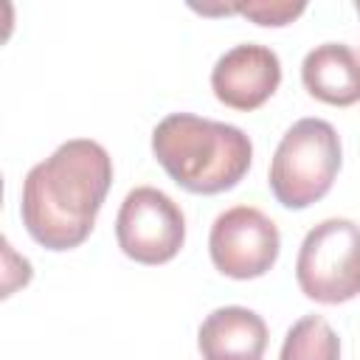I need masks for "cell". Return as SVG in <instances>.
Instances as JSON below:
<instances>
[{
    "instance_id": "cell-1",
    "label": "cell",
    "mask_w": 360,
    "mask_h": 360,
    "mask_svg": "<svg viewBox=\"0 0 360 360\" xmlns=\"http://www.w3.org/2000/svg\"><path fill=\"white\" fill-rule=\"evenodd\" d=\"M112 186V158L90 138H73L31 166L22 180L20 217L28 236L48 250L79 248Z\"/></svg>"
},
{
    "instance_id": "cell-2",
    "label": "cell",
    "mask_w": 360,
    "mask_h": 360,
    "mask_svg": "<svg viewBox=\"0 0 360 360\" xmlns=\"http://www.w3.org/2000/svg\"><path fill=\"white\" fill-rule=\"evenodd\" d=\"M152 155L180 188L222 194L248 174L253 143L233 124L172 112L152 129Z\"/></svg>"
},
{
    "instance_id": "cell-3",
    "label": "cell",
    "mask_w": 360,
    "mask_h": 360,
    "mask_svg": "<svg viewBox=\"0 0 360 360\" xmlns=\"http://www.w3.org/2000/svg\"><path fill=\"white\" fill-rule=\"evenodd\" d=\"M340 163L343 152L338 129L323 118H301L281 135L267 183L284 208L301 211L329 194Z\"/></svg>"
},
{
    "instance_id": "cell-4",
    "label": "cell",
    "mask_w": 360,
    "mask_h": 360,
    "mask_svg": "<svg viewBox=\"0 0 360 360\" xmlns=\"http://www.w3.org/2000/svg\"><path fill=\"white\" fill-rule=\"evenodd\" d=\"M295 281L309 301L346 304L360 295V225L352 219H323L307 231Z\"/></svg>"
},
{
    "instance_id": "cell-5",
    "label": "cell",
    "mask_w": 360,
    "mask_h": 360,
    "mask_svg": "<svg viewBox=\"0 0 360 360\" xmlns=\"http://www.w3.org/2000/svg\"><path fill=\"white\" fill-rule=\"evenodd\" d=\"M115 239L138 264H166L186 242L183 208L155 186L132 188L115 217Z\"/></svg>"
},
{
    "instance_id": "cell-6",
    "label": "cell",
    "mask_w": 360,
    "mask_h": 360,
    "mask_svg": "<svg viewBox=\"0 0 360 360\" xmlns=\"http://www.w3.org/2000/svg\"><path fill=\"white\" fill-rule=\"evenodd\" d=\"M281 250V233L276 222L253 208V205H233L222 211L208 233V253L214 267L236 281L264 276Z\"/></svg>"
},
{
    "instance_id": "cell-7",
    "label": "cell",
    "mask_w": 360,
    "mask_h": 360,
    "mask_svg": "<svg viewBox=\"0 0 360 360\" xmlns=\"http://www.w3.org/2000/svg\"><path fill=\"white\" fill-rule=\"evenodd\" d=\"M281 84L278 53L259 42H242L225 51L211 70L214 96L239 112L259 110Z\"/></svg>"
},
{
    "instance_id": "cell-8",
    "label": "cell",
    "mask_w": 360,
    "mask_h": 360,
    "mask_svg": "<svg viewBox=\"0 0 360 360\" xmlns=\"http://www.w3.org/2000/svg\"><path fill=\"white\" fill-rule=\"evenodd\" d=\"M202 360H262L267 349V323L248 307H217L197 332Z\"/></svg>"
},
{
    "instance_id": "cell-9",
    "label": "cell",
    "mask_w": 360,
    "mask_h": 360,
    "mask_svg": "<svg viewBox=\"0 0 360 360\" xmlns=\"http://www.w3.org/2000/svg\"><path fill=\"white\" fill-rule=\"evenodd\" d=\"M301 82L318 101L352 107L360 101V53L346 42L315 45L301 62Z\"/></svg>"
},
{
    "instance_id": "cell-10",
    "label": "cell",
    "mask_w": 360,
    "mask_h": 360,
    "mask_svg": "<svg viewBox=\"0 0 360 360\" xmlns=\"http://www.w3.org/2000/svg\"><path fill=\"white\" fill-rule=\"evenodd\" d=\"M278 360H340V338L321 315H304L287 329Z\"/></svg>"
},
{
    "instance_id": "cell-11",
    "label": "cell",
    "mask_w": 360,
    "mask_h": 360,
    "mask_svg": "<svg viewBox=\"0 0 360 360\" xmlns=\"http://www.w3.org/2000/svg\"><path fill=\"white\" fill-rule=\"evenodd\" d=\"M304 11H307V3H284V0H248V3H233V14H242V17L253 20L256 25H267V28L290 25Z\"/></svg>"
},
{
    "instance_id": "cell-12",
    "label": "cell",
    "mask_w": 360,
    "mask_h": 360,
    "mask_svg": "<svg viewBox=\"0 0 360 360\" xmlns=\"http://www.w3.org/2000/svg\"><path fill=\"white\" fill-rule=\"evenodd\" d=\"M3 298H8L11 295V284H14V278L11 276H17V284L20 287H25L28 281H31V262L28 259H22V256H17L14 250H11V245H8V239H3Z\"/></svg>"
},
{
    "instance_id": "cell-13",
    "label": "cell",
    "mask_w": 360,
    "mask_h": 360,
    "mask_svg": "<svg viewBox=\"0 0 360 360\" xmlns=\"http://www.w3.org/2000/svg\"><path fill=\"white\" fill-rule=\"evenodd\" d=\"M354 11H357V14H360V0H357V3H354Z\"/></svg>"
}]
</instances>
